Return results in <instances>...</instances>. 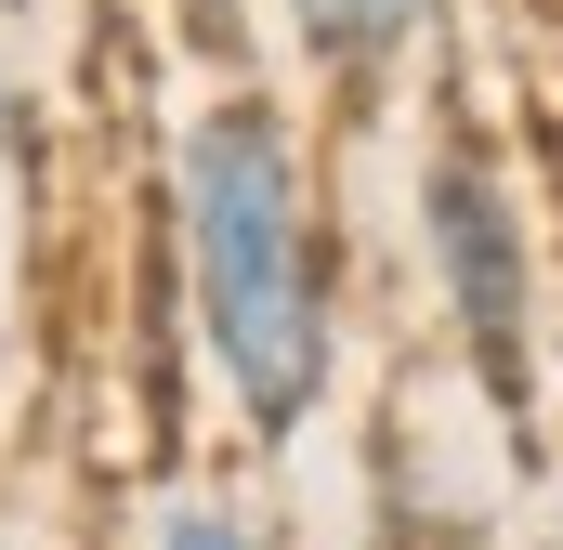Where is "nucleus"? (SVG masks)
<instances>
[{"instance_id": "1", "label": "nucleus", "mask_w": 563, "mask_h": 550, "mask_svg": "<svg viewBox=\"0 0 563 550\" xmlns=\"http://www.w3.org/2000/svg\"><path fill=\"white\" fill-rule=\"evenodd\" d=\"M170 237H184V328L250 446H301L341 394V275L314 210V144L288 92L223 79L170 144Z\"/></svg>"}, {"instance_id": "2", "label": "nucleus", "mask_w": 563, "mask_h": 550, "mask_svg": "<svg viewBox=\"0 0 563 550\" xmlns=\"http://www.w3.org/2000/svg\"><path fill=\"white\" fill-rule=\"evenodd\" d=\"M420 263H432V315H445L472 394L525 446L538 432V223H525L511 157L472 119H445L420 157Z\"/></svg>"}, {"instance_id": "3", "label": "nucleus", "mask_w": 563, "mask_h": 550, "mask_svg": "<svg viewBox=\"0 0 563 550\" xmlns=\"http://www.w3.org/2000/svg\"><path fill=\"white\" fill-rule=\"evenodd\" d=\"M276 13H288V40H301V66H314L328 106H380L394 66L432 26V0H276Z\"/></svg>"}, {"instance_id": "4", "label": "nucleus", "mask_w": 563, "mask_h": 550, "mask_svg": "<svg viewBox=\"0 0 563 550\" xmlns=\"http://www.w3.org/2000/svg\"><path fill=\"white\" fill-rule=\"evenodd\" d=\"M157 550H263V525H250V498H223V485H170V498H157Z\"/></svg>"}, {"instance_id": "5", "label": "nucleus", "mask_w": 563, "mask_h": 550, "mask_svg": "<svg viewBox=\"0 0 563 550\" xmlns=\"http://www.w3.org/2000/svg\"><path fill=\"white\" fill-rule=\"evenodd\" d=\"M170 26H184V53L197 66H223V79H250V0H157Z\"/></svg>"}]
</instances>
